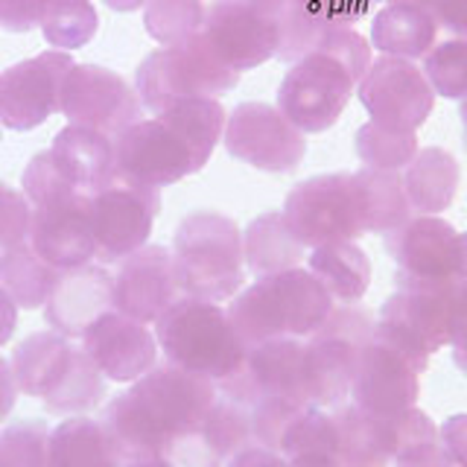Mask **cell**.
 Segmentation results:
<instances>
[{
    "label": "cell",
    "mask_w": 467,
    "mask_h": 467,
    "mask_svg": "<svg viewBox=\"0 0 467 467\" xmlns=\"http://www.w3.org/2000/svg\"><path fill=\"white\" fill-rule=\"evenodd\" d=\"M228 114L213 97L179 99L131 123L114 143V175L146 187H170L199 172L223 140Z\"/></svg>",
    "instance_id": "1"
},
{
    "label": "cell",
    "mask_w": 467,
    "mask_h": 467,
    "mask_svg": "<svg viewBox=\"0 0 467 467\" xmlns=\"http://www.w3.org/2000/svg\"><path fill=\"white\" fill-rule=\"evenodd\" d=\"M213 403V379L164 362L117 394L99 420L129 459H146L161 456L175 438L202 430Z\"/></svg>",
    "instance_id": "2"
},
{
    "label": "cell",
    "mask_w": 467,
    "mask_h": 467,
    "mask_svg": "<svg viewBox=\"0 0 467 467\" xmlns=\"http://www.w3.org/2000/svg\"><path fill=\"white\" fill-rule=\"evenodd\" d=\"M368 65L371 47L354 26L330 29L310 56L286 70L277 88V109L304 135L325 131L342 117Z\"/></svg>",
    "instance_id": "3"
},
{
    "label": "cell",
    "mask_w": 467,
    "mask_h": 467,
    "mask_svg": "<svg viewBox=\"0 0 467 467\" xmlns=\"http://www.w3.org/2000/svg\"><path fill=\"white\" fill-rule=\"evenodd\" d=\"M228 321L245 348L272 339L313 336L333 313V298L310 269H286L260 277L228 306Z\"/></svg>",
    "instance_id": "4"
},
{
    "label": "cell",
    "mask_w": 467,
    "mask_h": 467,
    "mask_svg": "<svg viewBox=\"0 0 467 467\" xmlns=\"http://www.w3.org/2000/svg\"><path fill=\"white\" fill-rule=\"evenodd\" d=\"M12 374L18 391L41 398L56 415H79L94 409L106 394V377L85 354L56 330L33 333L15 348Z\"/></svg>",
    "instance_id": "5"
},
{
    "label": "cell",
    "mask_w": 467,
    "mask_h": 467,
    "mask_svg": "<svg viewBox=\"0 0 467 467\" xmlns=\"http://www.w3.org/2000/svg\"><path fill=\"white\" fill-rule=\"evenodd\" d=\"M155 342L167 362L213 383L228 379L248 354L223 306L193 296H182L155 321Z\"/></svg>",
    "instance_id": "6"
},
{
    "label": "cell",
    "mask_w": 467,
    "mask_h": 467,
    "mask_svg": "<svg viewBox=\"0 0 467 467\" xmlns=\"http://www.w3.org/2000/svg\"><path fill=\"white\" fill-rule=\"evenodd\" d=\"M243 234L216 211H196L175 228L172 260L184 296L225 301L243 286Z\"/></svg>",
    "instance_id": "7"
},
{
    "label": "cell",
    "mask_w": 467,
    "mask_h": 467,
    "mask_svg": "<svg viewBox=\"0 0 467 467\" xmlns=\"http://www.w3.org/2000/svg\"><path fill=\"white\" fill-rule=\"evenodd\" d=\"M240 82V73L223 65L211 53L202 36H193L175 47H161L150 53L138 67L135 88L140 106L152 114L170 109L179 99L213 97L219 99Z\"/></svg>",
    "instance_id": "8"
},
{
    "label": "cell",
    "mask_w": 467,
    "mask_h": 467,
    "mask_svg": "<svg viewBox=\"0 0 467 467\" xmlns=\"http://www.w3.org/2000/svg\"><path fill=\"white\" fill-rule=\"evenodd\" d=\"M281 213L286 216L292 234L313 248L354 240L368 231L357 172L316 175V179L301 182L286 196Z\"/></svg>",
    "instance_id": "9"
},
{
    "label": "cell",
    "mask_w": 467,
    "mask_h": 467,
    "mask_svg": "<svg viewBox=\"0 0 467 467\" xmlns=\"http://www.w3.org/2000/svg\"><path fill=\"white\" fill-rule=\"evenodd\" d=\"M374 327L365 310L342 306L313 333V342L304 345V391L313 406H336L348 398L359 348L371 339Z\"/></svg>",
    "instance_id": "10"
},
{
    "label": "cell",
    "mask_w": 467,
    "mask_h": 467,
    "mask_svg": "<svg viewBox=\"0 0 467 467\" xmlns=\"http://www.w3.org/2000/svg\"><path fill=\"white\" fill-rule=\"evenodd\" d=\"M161 208L158 187H146L114 175L91 196V231L102 263L123 260L146 245Z\"/></svg>",
    "instance_id": "11"
},
{
    "label": "cell",
    "mask_w": 467,
    "mask_h": 467,
    "mask_svg": "<svg viewBox=\"0 0 467 467\" xmlns=\"http://www.w3.org/2000/svg\"><path fill=\"white\" fill-rule=\"evenodd\" d=\"M359 102L371 114V123L394 131H415L427 123L435 94L423 70L409 58L379 56L368 65L357 85Z\"/></svg>",
    "instance_id": "12"
},
{
    "label": "cell",
    "mask_w": 467,
    "mask_h": 467,
    "mask_svg": "<svg viewBox=\"0 0 467 467\" xmlns=\"http://www.w3.org/2000/svg\"><path fill=\"white\" fill-rule=\"evenodd\" d=\"M225 150L266 172H292L306 152L304 131L269 102H240L225 120Z\"/></svg>",
    "instance_id": "13"
},
{
    "label": "cell",
    "mask_w": 467,
    "mask_h": 467,
    "mask_svg": "<svg viewBox=\"0 0 467 467\" xmlns=\"http://www.w3.org/2000/svg\"><path fill=\"white\" fill-rule=\"evenodd\" d=\"M389 252L398 263L400 289L409 286H450L462 272L459 234L450 223L430 213L406 219L389 231Z\"/></svg>",
    "instance_id": "14"
},
{
    "label": "cell",
    "mask_w": 467,
    "mask_h": 467,
    "mask_svg": "<svg viewBox=\"0 0 467 467\" xmlns=\"http://www.w3.org/2000/svg\"><path fill=\"white\" fill-rule=\"evenodd\" d=\"M140 97L131 85L109 67L73 65L62 85V111L73 126H85L117 138L123 129L140 120Z\"/></svg>",
    "instance_id": "15"
},
{
    "label": "cell",
    "mask_w": 467,
    "mask_h": 467,
    "mask_svg": "<svg viewBox=\"0 0 467 467\" xmlns=\"http://www.w3.org/2000/svg\"><path fill=\"white\" fill-rule=\"evenodd\" d=\"M77 65L65 50H47L0 73V126L29 131L58 111L62 85Z\"/></svg>",
    "instance_id": "16"
},
{
    "label": "cell",
    "mask_w": 467,
    "mask_h": 467,
    "mask_svg": "<svg viewBox=\"0 0 467 467\" xmlns=\"http://www.w3.org/2000/svg\"><path fill=\"white\" fill-rule=\"evenodd\" d=\"M420 374L418 365L374 327L371 339L359 348L350 398L368 412L400 415L418 400Z\"/></svg>",
    "instance_id": "17"
},
{
    "label": "cell",
    "mask_w": 467,
    "mask_h": 467,
    "mask_svg": "<svg viewBox=\"0 0 467 467\" xmlns=\"http://www.w3.org/2000/svg\"><path fill=\"white\" fill-rule=\"evenodd\" d=\"M211 53L231 70H252L277 53V21L243 0H213L199 29Z\"/></svg>",
    "instance_id": "18"
},
{
    "label": "cell",
    "mask_w": 467,
    "mask_h": 467,
    "mask_svg": "<svg viewBox=\"0 0 467 467\" xmlns=\"http://www.w3.org/2000/svg\"><path fill=\"white\" fill-rule=\"evenodd\" d=\"M219 391L245 406L260 400L310 403L304 391V345L298 339H272L248 348L243 365L219 383Z\"/></svg>",
    "instance_id": "19"
},
{
    "label": "cell",
    "mask_w": 467,
    "mask_h": 467,
    "mask_svg": "<svg viewBox=\"0 0 467 467\" xmlns=\"http://www.w3.org/2000/svg\"><path fill=\"white\" fill-rule=\"evenodd\" d=\"M29 245L58 272L79 269L97 257L91 231V196L77 193L33 208L29 219Z\"/></svg>",
    "instance_id": "20"
},
{
    "label": "cell",
    "mask_w": 467,
    "mask_h": 467,
    "mask_svg": "<svg viewBox=\"0 0 467 467\" xmlns=\"http://www.w3.org/2000/svg\"><path fill=\"white\" fill-rule=\"evenodd\" d=\"M184 296L172 252L164 245H143L123 257L114 275V310L150 325Z\"/></svg>",
    "instance_id": "21"
},
{
    "label": "cell",
    "mask_w": 467,
    "mask_h": 467,
    "mask_svg": "<svg viewBox=\"0 0 467 467\" xmlns=\"http://www.w3.org/2000/svg\"><path fill=\"white\" fill-rule=\"evenodd\" d=\"M82 348L102 371V377L114 379V383H135L138 377L152 368L158 354L155 336L140 321L117 310L99 316L82 333Z\"/></svg>",
    "instance_id": "22"
},
{
    "label": "cell",
    "mask_w": 467,
    "mask_h": 467,
    "mask_svg": "<svg viewBox=\"0 0 467 467\" xmlns=\"http://www.w3.org/2000/svg\"><path fill=\"white\" fill-rule=\"evenodd\" d=\"M109 310H114V277L91 263L62 272L44 304L50 327L67 339H82V333Z\"/></svg>",
    "instance_id": "23"
},
{
    "label": "cell",
    "mask_w": 467,
    "mask_h": 467,
    "mask_svg": "<svg viewBox=\"0 0 467 467\" xmlns=\"http://www.w3.org/2000/svg\"><path fill=\"white\" fill-rule=\"evenodd\" d=\"M400 415H379L345 406L333 415L342 467H391L400 450Z\"/></svg>",
    "instance_id": "24"
},
{
    "label": "cell",
    "mask_w": 467,
    "mask_h": 467,
    "mask_svg": "<svg viewBox=\"0 0 467 467\" xmlns=\"http://www.w3.org/2000/svg\"><path fill=\"white\" fill-rule=\"evenodd\" d=\"M50 155L65 179L85 196H94L114 179V143L102 131L67 123L53 138Z\"/></svg>",
    "instance_id": "25"
},
{
    "label": "cell",
    "mask_w": 467,
    "mask_h": 467,
    "mask_svg": "<svg viewBox=\"0 0 467 467\" xmlns=\"http://www.w3.org/2000/svg\"><path fill=\"white\" fill-rule=\"evenodd\" d=\"M50 467H129V456L102 420L70 418L50 432Z\"/></svg>",
    "instance_id": "26"
},
{
    "label": "cell",
    "mask_w": 467,
    "mask_h": 467,
    "mask_svg": "<svg viewBox=\"0 0 467 467\" xmlns=\"http://www.w3.org/2000/svg\"><path fill=\"white\" fill-rule=\"evenodd\" d=\"M435 38L438 24L420 4H386L374 15L371 44L383 56L415 62L435 47Z\"/></svg>",
    "instance_id": "27"
},
{
    "label": "cell",
    "mask_w": 467,
    "mask_h": 467,
    "mask_svg": "<svg viewBox=\"0 0 467 467\" xmlns=\"http://www.w3.org/2000/svg\"><path fill=\"white\" fill-rule=\"evenodd\" d=\"M459 187V164L450 152L430 146L418 150L415 158L406 164L403 190L409 199V208L435 216L438 211L450 208L452 196Z\"/></svg>",
    "instance_id": "28"
},
{
    "label": "cell",
    "mask_w": 467,
    "mask_h": 467,
    "mask_svg": "<svg viewBox=\"0 0 467 467\" xmlns=\"http://www.w3.org/2000/svg\"><path fill=\"white\" fill-rule=\"evenodd\" d=\"M304 248L306 245L292 234L281 211L257 216L243 234V254L257 277L296 269L304 257Z\"/></svg>",
    "instance_id": "29"
},
{
    "label": "cell",
    "mask_w": 467,
    "mask_h": 467,
    "mask_svg": "<svg viewBox=\"0 0 467 467\" xmlns=\"http://www.w3.org/2000/svg\"><path fill=\"white\" fill-rule=\"evenodd\" d=\"M310 272L318 277L333 301H359L371 281V263L350 240L318 245L310 257Z\"/></svg>",
    "instance_id": "30"
},
{
    "label": "cell",
    "mask_w": 467,
    "mask_h": 467,
    "mask_svg": "<svg viewBox=\"0 0 467 467\" xmlns=\"http://www.w3.org/2000/svg\"><path fill=\"white\" fill-rule=\"evenodd\" d=\"M58 277H62V272L47 266L29 243L12 245L0 254V286L24 310H36V306L47 304Z\"/></svg>",
    "instance_id": "31"
},
{
    "label": "cell",
    "mask_w": 467,
    "mask_h": 467,
    "mask_svg": "<svg viewBox=\"0 0 467 467\" xmlns=\"http://www.w3.org/2000/svg\"><path fill=\"white\" fill-rule=\"evenodd\" d=\"M365 204V223L368 231L389 234L409 219V199L403 190V179L391 170H371L365 167L357 172Z\"/></svg>",
    "instance_id": "32"
},
{
    "label": "cell",
    "mask_w": 467,
    "mask_h": 467,
    "mask_svg": "<svg viewBox=\"0 0 467 467\" xmlns=\"http://www.w3.org/2000/svg\"><path fill=\"white\" fill-rule=\"evenodd\" d=\"M97 9L91 0H50L41 18V33L56 50H79L97 36Z\"/></svg>",
    "instance_id": "33"
},
{
    "label": "cell",
    "mask_w": 467,
    "mask_h": 467,
    "mask_svg": "<svg viewBox=\"0 0 467 467\" xmlns=\"http://www.w3.org/2000/svg\"><path fill=\"white\" fill-rule=\"evenodd\" d=\"M391 467H456L438 438V427L420 409H406L400 418V450Z\"/></svg>",
    "instance_id": "34"
},
{
    "label": "cell",
    "mask_w": 467,
    "mask_h": 467,
    "mask_svg": "<svg viewBox=\"0 0 467 467\" xmlns=\"http://www.w3.org/2000/svg\"><path fill=\"white\" fill-rule=\"evenodd\" d=\"M202 21V0H150L143 12L146 33L164 47H175V44H184L199 36Z\"/></svg>",
    "instance_id": "35"
},
{
    "label": "cell",
    "mask_w": 467,
    "mask_h": 467,
    "mask_svg": "<svg viewBox=\"0 0 467 467\" xmlns=\"http://www.w3.org/2000/svg\"><path fill=\"white\" fill-rule=\"evenodd\" d=\"M418 152L415 131H394L377 123H365L357 131V155L371 170H403Z\"/></svg>",
    "instance_id": "36"
},
{
    "label": "cell",
    "mask_w": 467,
    "mask_h": 467,
    "mask_svg": "<svg viewBox=\"0 0 467 467\" xmlns=\"http://www.w3.org/2000/svg\"><path fill=\"white\" fill-rule=\"evenodd\" d=\"M202 430L225 462L234 456V452H240L243 447L254 444L252 409L240 400L228 398V394H223V391L216 394V403L211 406V412H208V418H204Z\"/></svg>",
    "instance_id": "37"
},
{
    "label": "cell",
    "mask_w": 467,
    "mask_h": 467,
    "mask_svg": "<svg viewBox=\"0 0 467 467\" xmlns=\"http://www.w3.org/2000/svg\"><path fill=\"white\" fill-rule=\"evenodd\" d=\"M423 77H427L432 94L447 99L467 97V41L447 38L423 56Z\"/></svg>",
    "instance_id": "38"
},
{
    "label": "cell",
    "mask_w": 467,
    "mask_h": 467,
    "mask_svg": "<svg viewBox=\"0 0 467 467\" xmlns=\"http://www.w3.org/2000/svg\"><path fill=\"white\" fill-rule=\"evenodd\" d=\"M50 427L18 420L0 432V467H50Z\"/></svg>",
    "instance_id": "39"
},
{
    "label": "cell",
    "mask_w": 467,
    "mask_h": 467,
    "mask_svg": "<svg viewBox=\"0 0 467 467\" xmlns=\"http://www.w3.org/2000/svg\"><path fill=\"white\" fill-rule=\"evenodd\" d=\"M79 190L73 187L62 170L56 167V161L47 152H38L33 161L26 164L24 170V196L26 202L38 208V204H47V202H56V199H65V196H77Z\"/></svg>",
    "instance_id": "40"
},
{
    "label": "cell",
    "mask_w": 467,
    "mask_h": 467,
    "mask_svg": "<svg viewBox=\"0 0 467 467\" xmlns=\"http://www.w3.org/2000/svg\"><path fill=\"white\" fill-rule=\"evenodd\" d=\"M379 0H289V6L325 29H350L368 18Z\"/></svg>",
    "instance_id": "41"
},
{
    "label": "cell",
    "mask_w": 467,
    "mask_h": 467,
    "mask_svg": "<svg viewBox=\"0 0 467 467\" xmlns=\"http://www.w3.org/2000/svg\"><path fill=\"white\" fill-rule=\"evenodd\" d=\"M29 219H33V208L26 196L0 182V248L4 252L29 237Z\"/></svg>",
    "instance_id": "42"
},
{
    "label": "cell",
    "mask_w": 467,
    "mask_h": 467,
    "mask_svg": "<svg viewBox=\"0 0 467 467\" xmlns=\"http://www.w3.org/2000/svg\"><path fill=\"white\" fill-rule=\"evenodd\" d=\"M50 0H0V29L6 33H29L41 26Z\"/></svg>",
    "instance_id": "43"
},
{
    "label": "cell",
    "mask_w": 467,
    "mask_h": 467,
    "mask_svg": "<svg viewBox=\"0 0 467 467\" xmlns=\"http://www.w3.org/2000/svg\"><path fill=\"white\" fill-rule=\"evenodd\" d=\"M441 447L447 450V456L452 459L456 467H467V415H452L441 430Z\"/></svg>",
    "instance_id": "44"
},
{
    "label": "cell",
    "mask_w": 467,
    "mask_h": 467,
    "mask_svg": "<svg viewBox=\"0 0 467 467\" xmlns=\"http://www.w3.org/2000/svg\"><path fill=\"white\" fill-rule=\"evenodd\" d=\"M225 467H289V462L284 452H277V450L248 444L240 452H234V456L225 462Z\"/></svg>",
    "instance_id": "45"
},
{
    "label": "cell",
    "mask_w": 467,
    "mask_h": 467,
    "mask_svg": "<svg viewBox=\"0 0 467 467\" xmlns=\"http://www.w3.org/2000/svg\"><path fill=\"white\" fill-rule=\"evenodd\" d=\"M15 400H18V383H15L12 365L0 357V420L9 418V412L15 409Z\"/></svg>",
    "instance_id": "46"
},
{
    "label": "cell",
    "mask_w": 467,
    "mask_h": 467,
    "mask_svg": "<svg viewBox=\"0 0 467 467\" xmlns=\"http://www.w3.org/2000/svg\"><path fill=\"white\" fill-rule=\"evenodd\" d=\"M15 325H18V304H15L9 292L0 286V348L12 339Z\"/></svg>",
    "instance_id": "47"
},
{
    "label": "cell",
    "mask_w": 467,
    "mask_h": 467,
    "mask_svg": "<svg viewBox=\"0 0 467 467\" xmlns=\"http://www.w3.org/2000/svg\"><path fill=\"white\" fill-rule=\"evenodd\" d=\"M289 467H342L336 452H301V456L286 459Z\"/></svg>",
    "instance_id": "48"
},
{
    "label": "cell",
    "mask_w": 467,
    "mask_h": 467,
    "mask_svg": "<svg viewBox=\"0 0 467 467\" xmlns=\"http://www.w3.org/2000/svg\"><path fill=\"white\" fill-rule=\"evenodd\" d=\"M243 4H248L252 9L263 12V15H266V18H272V21H281V15L286 12L289 0H243Z\"/></svg>",
    "instance_id": "49"
},
{
    "label": "cell",
    "mask_w": 467,
    "mask_h": 467,
    "mask_svg": "<svg viewBox=\"0 0 467 467\" xmlns=\"http://www.w3.org/2000/svg\"><path fill=\"white\" fill-rule=\"evenodd\" d=\"M452 359H456L459 368L467 374V336H462V339H452Z\"/></svg>",
    "instance_id": "50"
},
{
    "label": "cell",
    "mask_w": 467,
    "mask_h": 467,
    "mask_svg": "<svg viewBox=\"0 0 467 467\" xmlns=\"http://www.w3.org/2000/svg\"><path fill=\"white\" fill-rule=\"evenodd\" d=\"M146 4H150V0H106V6L114 12H135Z\"/></svg>",
    "instance_id": "51"
},
{
    "label": "cell",
    "mask_w": 467,
    "mask_h": 467,
    "mask_svg": "<svg viewBox=\"0 0 467 467\" xmlns=\"http://www.w3.org/2000/svg\"><path fill=\"white\" fill-rule=\"evenodd\" d=\"M129 467H172L161 456H146V459H129Z\"/></svg>",
    "instance_id": "52"
},
{
    "label": "cell",
    "mask_w": 467,
    "mask_h": 467,
    "mask_svg": "<svg viewBox=\"0 0 467 467\" xmlns=\"http://www.w3.org/2000/svg\"><path fill=\"white\" fill-rule=\"evenodd\" d=\"M462 126H464V150H467V97L462 99Z\"/></svg>",
    "instance_id": "53"
},
{
    "label": "cell",
    "mask_w": 467,
    "mask_h": 467,
    "mask_svg": "<svg viewBox=\"0 0 467 467\" xmlns=\"http://www.w3.org/2000/svg\"><path fill=\"white\" fill-rule=\"evenodd\" d=\"M379 4H427V0H379Z\"/></svg>",
    "instance_id": "54"
}]
</instances>
